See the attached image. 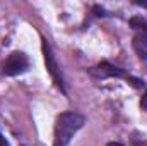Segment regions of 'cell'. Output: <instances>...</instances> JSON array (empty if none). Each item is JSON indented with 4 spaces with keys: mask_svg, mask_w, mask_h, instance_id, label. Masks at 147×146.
<instances>
[{
    "mask_svg": "<svg viewBox=\"0 0 147 146\" xmlns=\"http://www.w3.org/2000/svg\"><path fill=\"white\" fill-rule=\"evenodd\" d=\"M86 124V117L77 112H63L57 117L55 122V138L53 146H69L74 134L82 129Z\"/></svg>",
    "mask_w": 147,
    "mask_h": 146,
    "instance_id": "6da1fadb",
    "label": "cell"
},
{
    "mask_svg": "<svg viewBox=\"0 0 147 146\" xmlns=\"http://www.w3.org/2000/svg\"><path fill=\"white\" fill-rule=\"evenodd\" d=\"M43 55H45V65H46L48 72L51 76L53 83L57 84V88H58L62 93H67L65 83H63V76L60 72V65H58V62H57V59H55V55H53V52H51V46H50V43H48L46 40H43Z\"/></svg>",
    "mask_w": 147,
    "mask_h": 146,
    "instance_id": "7a4b0ae2",
    "label": "cell"
},
{
    "mask_svg": "<svg viewBox=\"0 0 147 146\" xmlns=\"http://www.w3.org/2000/svg\"><path fill=\"white\" fill-rule=\"evenodd\" d=\"M28 67H29V60H28L26 53H22V52H12L7 57L5 64H3V72L7 74V76H17V74L26 72Z\"/></svg>",
    "mask_w": 147,
    "mask_h": 146,
    "instance_id": "3957f363",
    "label": "cell"
},
{
    "mask_svg": "<svg viewBox=\"0 0 147 146\" xmlns=\"http://www.w3.org/2000/svg\"><path fill=\"white\" fill-rule=\"evenodd\" d=\"M94 74H96L98 77H127V79L134 81V77L127 76L120 67H115V65H111L108 62H101V64L94 69Z\"/></svg>",
    "mask_w": 147,
    "mask_h": 146,
    "instance_id": "277c9868",
    "label": "cell"
},
{
    "mask_svg": "<svg viewBox=\"0 0 147 146\" xmlns=\"http://www.w3.org/2000/svg\"><path fill=\"white\" fill-rule=\"evenodd\" d=\"M140 107L144 110H147V91H146V95L142 96V100H140Z\"/></svg>",
    "mask_w": 147,
    "mask_h": 146,
    "instance_id": "5b68a950",
    "label": "cell"
},
{
    "mask_svg": "<svg viewBox=\"0 0 147 146\" xmlns=\"http://www.w3.org/2000/svg\"><path fill=\"white\" fill-rule=\"evenodd\" d=\"M0 146H9V141L3 138V134L0 132Z\"/></svg>",
    "mask_w": 147,
    "mask_h": 146,
    "instance_id": "8992f818",
    "label": "cell"
},
{
    "mask_svg": "<svg viewBox=\"0 0 147 146\" xmlns=\"http://www.w3.org/2000/svg\"><path fill=\"white\" fill-rule=\"evenodd\" d=\"M108 146H123V145H121V143H115V141H113V143H108Z\"/></svg>",
    "mask_w": 147,
    "mask_h": 146,
    "instance_id": "52a82bcc",
    "label": "cell"
},
{
    "mask_svg": "<svg viewBox=\"0 0 147 146\" xmlns=\"http://www.w3.org/2000/svg\"><path fill=\"white\" fill-rule=\"evenodd\" d=\"M140 146H147V143H144V145H140Z\"/></svg>",
    "mask_w": 147,
    "mask_h": 146,
    "instance_id": "ba28073f",
    "label": "cell"
}]
</instances>
